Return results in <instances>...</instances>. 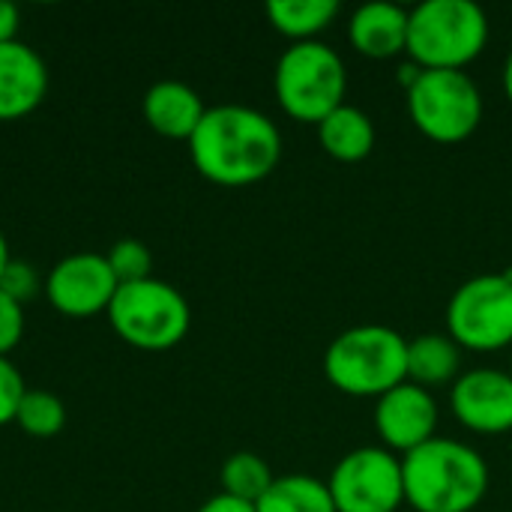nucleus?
Here are the masks:
<instances>
[{
    "instance_id": "obj_1",
    "label": "nucleus",
    "mask_w": 512,
    "mask_h": 512,
    "mask_svg": "<svg viewBox=\"0 0 512 512\" xmlns=\"http://www.w3.org/2000/svg\"><path fill=\"white\" fill-rule=\"evenodd\" d=\"M195 168L219 186H249L273 174L282 159L279 126L249 105L207 108L189 138Z\"/></svg>"
},
{
    "instance_id": "obj_2",
    "label": "nucleus",
    "mask_w": 512,
    "mask_h": 512,
    "mask_svg": "<svg viewBox=\"0 0 512 512\" xmlns=\"http://www.w3.org/2000/svg\"><path fill=\"white\" fill-rule=\"evenodd\" d=\"M402 480L417 512H471L489 492V465L462 441L432 438L402 456Z\"/></svg>"
},
{
    "instance_id": "obj_3",
    "label": "nucleus",
    "mask_w": 512,
    "mask_h": 512,
    "mask_svg": "<svg viewBox=\"0 0 512 512\" xmlns=\"http://www.w3.org/2000/svg\"><path fill=\"white\" fill-rule=\"evenodd\" d=\"M324 375L348 396L381 399L408 381V339L384 324L351 327L330 342Z\"/></svg>"
},
{
    "instance_id": "obj_4",
    "label": "nucleus",
    "mask_w": 512,
    "mask_h": 512,
    "mask_svg": "<svg viewBox=\"0 0 512 512\" xmlns=\"http://www.w3.org/2000/svg\"><path fill=\"white\" fill-rule=\"evenodd\" d=\"M489 42V18L474 0H423L411 9L408 54L420 69H465Z\"/></svg>"
},
{
    "instance_id": "obj_5",
    "label": "nucleus",
    "mask_w": 512,
    "mask_h": 512,
    "mask_svg": "<svg viewBox=\"0 0 512 512\" xmlns=\"http://www.w3.org/2000/svg\"><path fill=\"white\" fill-rule=\"evenodd\" d=\"M273 87L285 114L303 123H321L345 105L348 72L336 48L318 39L294 42L276 63Z\"/></svg>"
},
{
    "instance_id": "obj_6",
    "label": "nucleus",
    "mask_w": 512,
    "mask_h": 512,
    "mask_svg": "<svg viewBox=\"0 0 512 512\" xmlns=\"http://www.w3.org/2000/svg\"><path fill=\"white\" fill-rule=\"evenodd\" d=\"M408 114L426 138L459 144L483 120V93L465 69H420L408 87Z\"/></svg>"
},
{
    "instance_id": "obj_7",
    "label": "nucleus",
    "mask_w": 512,
    "mask_h": 512,
    "mask_svg": "<svg viewBox=\"0 0 512 512\" xmlns=\"http://www.w3.org/2000/svg\"><path fill=\"white\" fill-rule=\"evenodd\" d=\"M111 327L120 339L144 351L174 348L189 333V303L186 297L159 279H141L120 285L108 306Z\"/></svg>"
},
{
    "instance_id": "obj_8",
    "label": "nucleus",
    "mask_w": 512,
    "mask_h": 512,
    "mask_svg": "<svg viewBox=\"0 0 512 512\" xmlns=\"http://www.w3.org/2000/svg\"><path fill=\"white\" fill-rule=\"evenodd\" d=\"M447 336L468 351L512 345V273H483L462 282L447 306Z\"/></svg>"
},
{
    "instance_id": "obj_9",
    "label": "nucleus",
    "mask_w": 512,
    "mask_h": 512,
    "mask_svg": "<svg viewBox=\"0 0 512 512\" xmlns=\"http://www.w3.org/2000/svg\"><path fill=\"white\" fill-rule=\"evenodd\" d=\"M327 489L336 512H396L405 504L402 459L387 447H360L339 459Z\"/></svg>"
},
{
    "instance_id": "obj_10",
    "label": "nucleus",
    "mask_w": 512,
    "mask_h": 512,
    "mask_svg": "<svg viewBox=\"0 0 512 512\" xmlns=\"http://www.w3.org/2000/svg\"><path fill=\"white\" fill-rule=\"evenodd\" d=\"M120 282L105 255L81 252L54 264L48 273V300L69 318H90L96 312H108Z\"/></svg>"
},
{
    "instance_id": "obj_11",
    "label": "nucleus",
    "mask_w": 512,
    "mask_h": 512,
    "mask_svg": "<svg viewBox=\"0 0 512 512\" xmlns=\"http://www.w3.org/2000/svg\"><path fill=\"white\" fill-rule=\"evenodd\" d=\"M456 420L477 435L512 432V375L501 369H471L450 387Z\"/></svg>"
},
{
    "instance_id": "obj_12",
    "label": "nucleus",
    "mask_w": 512,
    "mask_h": 512,
    "mask_svg": "<svg viewBox=\"0 0 512 512\" xmlns=\"http://www.w3.org/2000/svg\"><path fill=\"white\" fill-rule=\"evenodd\" d=\"M375 429L390 453H411L438 438V402L411 381L384 393L375 405Z\"/></svg>"
},
{
    "instance_id": "obj_13",
    "label": "nucleus",
    "mask_w": 512,
    "mask_h": 512,
    "mask_svg": "<svg viewBox=\"0 0 512 512\" xmlns=\"http://www.w3.org/2000/svg\"><path fill=\"white\" fill-rule=\"evenodd\" d=\"M48 90L45 60L24 42H0V120L30 114Z\"/></svg>"
},
{
    "instance_id": "obj_14",
    "label": "nucleus",
    "mask_w": 512,
    "mask_h": 512,
    "mask_svg": "<svg viewBox=\"0 0 512 512\" xmlns=\"http://www.w3.org/2000/svg\"><path fill=\"white\" fill-rule=\"evenodd\" d=\"M408 21L411 9L396 3H366L354 9L348 21L351 45L372 60H387L408 51Z\"/></svg>"
},
{
    "instance_id": "obj_15",
    "label": "nucleus",
    "mask_w": 512,
    "mask_h": 512,
    "mask_svg": "<svg viewBox=\"0 0 512 512\" xmlns=\"http://www.w3.org/2000/svg\"><path fill=\"white\" fill-rule=\"evenodd\" d=\"M201 96L183 81H156L144 96V117L147 123L168 138H192L201 117H204Z\"/></svg>"
},
{
    "instance_id": "obj_16",
    "label": "nucleus",
    "mask_w": 512,
    "mask_h": 512,
    "mask_svg": "<svg viewBox=\"0 0 512 512\" xmlns=\"http://www.w3.org/2000/svg\"><path fill=\"white\" fill-rule=\"evenodd\" d=\"M321 147L339 162H360L375 147V123L357 105H339L318 123Z\"/></svg>"
},
{
    "instance_id": "obj_17",
    "label": "nucleus",
    "mask_w": 512,
    "mask_h": 512,
    "mask_svg": "<svg viewBox=\"0 0 512 512\" xmlns=\"http://www.w3.org/2000/svg\"><path fill=\"white\" fill-rule=\"evenodd\" d=\"M462 348L447 333H423L408 342V381L432 390L459 378Z\"/></svg>"
},
{
    "instance_id": "obj_18",
    "label": "nucleus",
    "mask_w": 512,
    "mask_h": 512,
    "mask_svg": "<svg viewBox=\"0 0 512 512\" xmlns=\"http://www.w3.org/2000/svg\"><path fill=\"white\" fill-rule=\"evenodd\" d=\"M339 15L336 0H270L267 18L270 24L291 36L294 42H312L321 30L333 24Z\"/></svg>"
},
{
    "instance_id": "obj_19",
    "label": "nucleus",
    "mask_w": 512,
    "mask_h": 512,
    "mask_svg": "<svg viewBox=\"0 0 512 512\" xmlns=\"http://www.w3.org/2000/svg\"><path fill=\"white\" fill-rule=\"evenodd\" d=\"M258 512H336L327 483L309 474L276 477L267 495L255 504Z\"/></svg>"
},
{
    "instance_id": "obj_20",
    "label": "nucleus",
    "mask_w": 512,
    "mask_h": 512,
    "mask_svg": "<svg viewBox=\"0 0 512 512\" xmlns=\"http://www.w3.org/2000/svg\"><path fill=\"white\" fill-rule=\"evenodd\" d=\"M273 471L270 465L255 456V453H234L225 465H222V492L249 504H258L267 489L273 486Z\"/></svg>"
},
{
    "instance_id": "obj_21",
    "label": "nucleus",
    "mask_w": 512,
    "mask_h": 512,
    "mask_svg": "<svg viewBox=\"0 0 512 512\" xmlns=\"http://www.w3.org/2000/svg\"><path fill=\"white\" fill-rule=\"evenodd\" d=\"M15 420L33 438H54L66 423V408L57 396L45 390H27L18 405Z\"/></svg>"
},
{
    "instance_id": "obj_22",
    "label": "nucleus",
    "mask_w": 512,
    "mask_h": 512,
    "mask_svg": "<svg viewBox=\"0 0 512 512\" xmlns=\"http://www.w3.org/2000/svg\"><path fill=\"white\" fill-rule=\"evenodd\" d=\"M105 258H108V264H111L120 285L150 279V249L141 240H132V237L120 240Z\"/></svg>"
},
{
    "instance_id": "obj_23",
    "label": "nucleus",
    "mask_w": 512,
    "mask_h": 512,
    "mask_svg": "<svg viewBox=\"0 0 512 512\" xmlns=\"http://www.w3.org/2000/svg\"><path fill=\"white\" fill-rule=\"evenodd\" d=\"M24 393L27 390H24L21 372L6 357H0V426L9 423V420H15Z\"/></svg>"
},
{
    "instance_id": "obj_24",
    "label": "nucleus",
    "mask_w": 512,
    "mask_h": 512,
    "mask_svg": "<svg viewBox=\"0 0 512 512\" xmlns=\"http://www.w3.org/2000/svg\"><path fill=\"white\" fill-rule=\"evenodd\" d=\"M24 333V312L21 303L0 291V357H6Z\"/></svg>"
},
{
    "instance_id": "obj_25",
    "label": "nucleus",
    "mask_w": 512,
    "mask_h": 512,
    "mask_svg": "<svg viewBox=\"0 0 512 512\" xmlns=\"http://www.w3.org/2000/svg\"><path fill=\"white\" fill-rule=\"evenodd\" d=\"M0 291L9 294L18 303L30 300L36 294V273H33V267L24 264V261H9V267L0 276Z\"/></svg>"
},
{
    "instance_id": "obj_26",
    "label": "nucleus",
    "mask_w": 512,
    "mask_h": 512,
    "mask_svg": "<svg viewBox=\"0 0 512 512\" xmlns=\"http://www.w3.org/2000/svg\"><path fill=\"white\" fill-rule=\"evenodd\" d=\"M198 512H258L255 510V504H249V501H240V498H231V495H216V498H210L204 507Z\"/></svg>"
},
{
    "instance_id": "obj_27",
    "label": "nucleus",
    "mask_w": 512,
    "mask_h": 512,
    "mask_svg": "<svg viewBox=\"0 0 512 512\" xmlns=\"http://www.w3.org/2000/svg\"><path fill=\"white\" fill-rule=\"evenodd\" d=\"M18 30V9L9 0H0V42H12Z\"/></svg>"
},
{
    "instance_id": "obj_28",
    "label": "nucleus",
    "mask_w": 512,
    "mask_h": 512,
    "mask_svg": "<svg viewBox=\"0 0 512 512\" xmlns=\"http://www.w3.org/2000/svg\"><path fill=\"white\" fill-rule=\"evenodd\" d=\"M504 93H507V99H510L512 105V51L510 57H507V63H504Z\"/></svg>"
},
{
    "instance_id": "obj_29",
    "label": "nucleus",
    "mask_w": 512,
    "mask_h": 512,
    "mask_svg": "<svg viewBox=\"0 0 512 512\" xmlns=\"http://www.w3.org/2000/svg\"><path fill=\"white\" fill-rule=\"evenodd\" d=\"M9 246H6V240H3V234H0V276H3V270L9 267Z\"/></svg>"
},
{
    "instance_id": "obj_30",
    "label": "nucleus",
    "mask_w": 512,
    "mask_h": 512,
    "mask_svg": "<svg viewBox=\"0 0 512 512\" xmlns=\"http://www.w3.org/2000/svg\"><path fill=\"white\" fill-rule=\"evenodd\" d=\"M510 375H512V369H510Z\"/></svg>"
}]
</instances>
